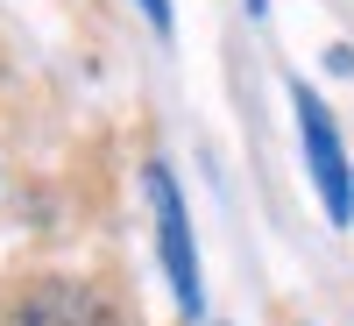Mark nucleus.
Instances as JSON below:
<instances>
[{"label": "nucleus", "mask_w": 354, "mask_h": 326, "mask_svg": "<svg viewBox=\"0 0 354 326\" xmlns=\"http://www.w3.org/2000/svg\"><path fill=\"white\" fill-rule=\"evenodd\" d=\"M142 192H149V213H156V248H163V270L177 291V312L198 319L205 312V291H198V248H192V213H185V192H177L170 163L142 170Z\"/></svg>", "instance_id": "1"}, {"label": "nucleus", "mask_w": 354, "mask_h": 326, "mask_svg": "<svg viewBox=\"0 0 354 326\" xmlns=\"http://www.w3.org/2000/svg\"><path fill=\"white\" fill-rule=\"evenodd\" d=\"M290 107H298V135H305V163H312L319 206H326L333 227H347V220H354V163H347V150H340V128H333V114L319 107L312 85H290Z\"/></svg>", "instance_id": "2"}, {"label": "nucleus", "mask_w": 354, "mask_h": 326, "mask_svg": "<svg viewBox=\"0 0 354 326\" xmlns=\"http://www.w3.org/2000/svg\"><path fill=\"white\" fill-rule=\"evenodd\" d=\"M8 326H121V319L93 284H36L15 298Z\"/></svg>", "instance_id": "3"}, {"label": "nucleus", "mask_w": 354, "mask_h": 326, "mask_svg": "<svg viewBox=\"0 0 354 326\" xmlns=\"http://www.w3.org/2000/svg\"><path fill=\"white\" fill-rule=\"evenodd\" d=\"M142 15H149V21L163 28V36H170V0H142Z\"/></svg>", "instance_id": "4"}, {"label": "nucleus", "mask_w": 354, "mask_h": 326, "mask_svg": "<svg viewBox=\"0 0 354 326\" xmlns=\"http://www.w3.org/2000/svg\"><path fill=\"white\" fill-rule=\"evenodd\" d=\"M262 8H270V0H248V15H262Z\"/></svg>", "instance_id": "5"}]
</instances>
